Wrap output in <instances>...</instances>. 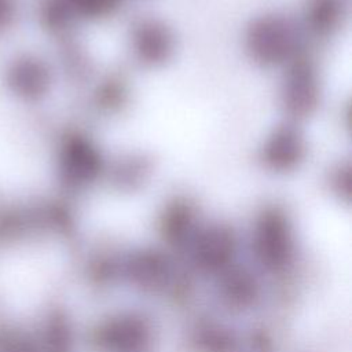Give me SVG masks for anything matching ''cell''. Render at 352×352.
Segmentation results:
<instances>
[{
    "label": "cell",
    "mask_w": 352,
    "mask_h": 352,
    "mask_svg": "<svg viewBox=\"0 0 352 352\" xmlns=\"http://www.w3.org/2000/svg\"><path fill=\"white\" fill-rule=\"evenodd\" d=\"M151 341L150 320L136 312L110 316L94 333V344L100 352H146Z\"/></svg>",
    "instance_id": "2"
},
{
    "label": "cell",
    "mask_w": 352,
    "mask_h": 352,
    "mask_svg": "<svg viewBox=\"0 0 352 352\" xmlns=\"http://www.w3.org/2000/svg\"><path fill=\"white\" fill-rule=\"evenodd\" d=\"M235 252V235L224 226H210L191 238L192 263L204 272L219 275L232 265Z\"/></svg>",
    "instance_id": "3"
},
{
    "label": "cell",
    "mask_w": 352,
    "mask_h": 352,
    "mask_svg": "<svg viewBox=\"0 0 352 352\" xmlns=\"http://www.w3.org/2000/svg\"><path fill=\"white\" fill-rule=\"evenodd\" d=\"M192 341L198 352H235L238 336L223 324L208 322L198 326Z\"/></svg>",
    "instance_id": "6"
},
{
    "label": "cell",
    "mask_w": 352,
    "mask_h": 352,
    "mask_svg": "<svg viewBox=\"0 0 352 352\" xmlns=\"http://www.w3.org/2000/svg\"><path fill=\"white\" fill-rule=\"evenodd\" d=\"M294 242L289 220L278 210H268L258 219L253 234V252L263 268L278 272L293 257Z\"/></svg>",
    "instance_id": "1"
},
{
    "label": "cell",
    "mask_w": 352,
    "mask_h": 352,
    "mask_svg": "<svg viewBox=\"0 0 352 352\" xmlns=\"http://www.w3.org/2000/svg\"><path fill=\"white\" fill-rule=\"evenodd\" d=\"M268 158L270 161L276 160V165H285L286 168L290 166L296 158H300L301 143L298 136L293 132H280L276 139L274 138L268 143Z\"/></svg>",
    "instance_id": "7"
},
{
    "label": "cell",
    "mask_w": 352,
    "mask_h": 352,
    "mask_svg": "<svg viewBox=\"0 0 352 352\" xmlns=\"http://www.w3.org/2000/svg\"><path fill=\"white\" fill-rule=\"evenodd\" d=\"M81 1L84 4L82 7L89 12H92L94 15H102L109 10L111 11L113 7H116L117 4V0H81Z\"/></svg>",
    "instance_id": "9"
},
{
    "label": "cell",
    "mask_w": 352,
    "mask_h": 352,
    "mask_svg": "<svg viewBox=\"0 0 352 352\" xmlns=\"http://www.w3.org/2000/svg\"><path fill=\"white\" fill-rule=\"evenodd\" d=\"M235 352H271V342L265 334L252 331L243 337H238Z\"/></svg>",
    "instance_id": "8"
},
{
    "label": "cell",
    "mask_w": 352,
    "mask_h": 352,
    "mask_svg": "<svg viewBox=\"0 0 352 352\" xmlns=\"http://www.w3.org/2000/svg\"><path fill=\"white\" fill-rule=\"evenodd\" d=\"M217 294L230 309H246L258 296V283L246 268L230 265L219 274Z\"/></svg>",
    "instance_id": "5"
},
{
    "label": "cell",
    "mask_w": 352,
    "mask_h": 352,
    "mask_svg": "<svg viewBox=\"0 0 352 352\" xmlns=\"http://www.w3.org/2000/svg\"><path fill=\"white\" fill-rule=\"evenodd\" d=\"M118 268L132 286L150 293L165 289L173 275L169 258L155 249L131 253L118 264Z\"/></svg>",
    "instance_id": "4"
}]
</instances>
